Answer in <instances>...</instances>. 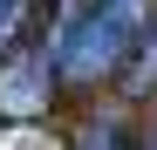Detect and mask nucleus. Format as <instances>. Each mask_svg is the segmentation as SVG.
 I'll list each match as a JSON object with an SVG mask.
<instances>
[{
	"label": "nucleus",
	"mask_w": 157,
	"mask_h": 150,
	"mask_svg": "<svg viewBox=\"0 0 157 150\" xmlns=\"http://www.w3.org/2000/svg\"><path fill=\"white\" fill-rule=\"evenodd\" d=\"M34 7H41V0H0V55H7V48H14L21 34H28Z\"/></svg>",
	"instance_id": "39448f33"
},
{
	"label": "nucleus",
	"mask_w": 157,
	"mask_h": 150,
	"mask_svg": "<svg viewBox=\"0 0 157 150\" xmlns=\"http://www.w3.org/2000/svg\"><path fill=\"white\" fill-rule=\"evenodd\" d=\"M150 89H157V28L137 34V62H130V75H123V96H150Z\"/></svg>",
	"instance_id": "7ed1b4c3"
},
{
	"label": "nucleus",
	"mask_w": 157,
	"mask_h": 150,
	"mask_svg": "<svg viewBox=\"0 0 157 150\" xmlns=\"http://www.w3.org/2000/svg\"><path fill=\"white\" fill-rule=\"evenodd\" d=\"M48 96H55V41H28V48H7V62H0V116L28 123L48 109Z\"/></svg>",
	"instance_id": "f03ea898"
},
{
	"label": "nucleus",
	"mask_w": 157,
	"mask_h": 150,
	"mask_svg": "<svg viewBox=\"0 0 157 150\" xmlns=\"http://www.w3.org/2000/svg\"><path fill=\"white\" fill-rule=\"evenodd\" d=\"M150 150H157V143H150Z\"/></svg>",
	"instance_id": "423d86ee"
},
{
	"label": "nucleus",
	"mask_w": 157,
	"mask_h": 150,
	"mask_svg": "<svg viewBox=\"0 0 157 150\" xmlns=\"http://www.w3.org/2000/svg\"><path fill=\"white\" fill-rule=\"evenodd\" d=\"M157 0H89L68 21V34L55 41V82L68 89H96L102 75H116L123 55L137 48V34L150 28Z\"/></svg>",
	"instance_id": "f257e3e1"
},
{
	"label": "nucleus",
	"mask_w": 157,
	"mask_h": 150,
	"mask_svg": "<svg viewBox=\"0 0 157 150\" xmlns=\"http://www.w3.org/2000/svg\"><path fill=\"white\" fill-rule=\"evenodd\" d=\"M75 150H137V137H130L123 123H109V116H102V123H89V130L75 137Z\"/></svg>",
	"instance_id": "20e7f679"
}]
</instances>
